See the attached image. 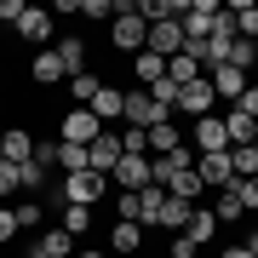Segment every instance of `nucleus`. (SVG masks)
Returning a JSON list of instances; mask_svg holds the SVG:
<instances>
[{
    "instance_id": "nucleus-24",
    "label": "nucleus",
    "mask_w": 258,
    "mask_h": 258,
    "mask_svg": "<svg viewBox=\"0 0 258 258\" xmlns=\"http://www.w3.org/2000/svg\"><path fill=\"white\" fill-rule=\"evenodd\" d=\"M161 207H166V189H161V184L138 189V224H144V230H149V224H161Z\"/></svg>"
},
{
    "instance_id": "nucleus-39",
    "label": "nucleus",
    "mask_w": 258,
    "mask_h": 258,
    "mask_svg": "<svg viewBox=\"0 0 258 258\" xmlns=\"http://www.w3.org/2000/svg\"><path fill=\"white\" fill-rule=\"evenodd\" d=\"M12 235H18V212L0 207V241H12Z\"/></svg>"
},
{
    "instance_id": "nucleus-34",
    "label": "nucleus",
    "mask_w": 258,
    "mask_h": 258,
    "mask_svg": "<svg viewBox=\"0 0 258 258\" xmlns=\"http://www.w3.org/2000/svg\"><path fill=\"white\" fill-rule=\"evenodd\" d=\"M230 109H241L247 120H258V81H247V92H241V98L230 103Z\"/></svg>"
},
{
    "instance_id": "nucleus-31",
    "label": "nucleus",
    "mask_w": 258,
    "mask_h": 258,
    "mask_svg": "<svg viewBox=\"0 0 258 258\" xmlns=\"http://www.w3.org/2000/svg\"><path fill=\"white\" fill-rule=\"evenodd\" d=\"M57 230H69V235H86L92 230V207H63V224Z\"/></svg>"
},
{
    "instance_id": "nucleus-41",
    "label": "nucleus",
    "mask_w": 258,
    "mask_h": 258,
    "mask_svg": "<svg viewBox=\"0 0 258 258\" xmlns=\"http://www.w3.org/2000/svg\"><path fill=\"white\" fill-rule=\"evenodd\" d=\"M224 258H252V252L247 247H224Z\"/></svg>"
},
{
    "instance_id": "nucleus-36",
    "label": "nucleus",
    "mask_w": 258,
    "mask_h": 258,
    "mask_svg": "<svg viewBox=\"0 0 258 258\" xmlns=\"http://www.w3.org/2000/svg\"><path fill=\"white\" fill-rule=\"evenodd\" d=\"M6 195H18V166L0 161V201H6Z\"/></svg>"
},
{
    "instance_id": "nucleus-3",
    "label": "nucleus",
    "mask_w": 258,
    "mask_h": 258,
    "mask_svg": "<svg viewBox=\"0 0 258 258\" xmlns=\"http://www.w3.org/2000/svg\"><path fill=\"white\" fill-rule=\"evenodd\" d=\"M103 138V120L92 115V109H63V126H57V144H86L92 149Z\"/></svg>"
},
{
    "instance_id": "nucleus-26",
    "label": "nucleus",
    "mask_w": 258,
    "mask_h": 258,
    "mask_svg": "<svg viewBox=\"0 0 258 258\" xmlns=\"http://www.w3.org/2000/svg\"><path fill=\"white\" fill-rule=\"evenodd\" d=\"M98 86H103V81H98L92 69H81V75H69V98H75V109H81V103H92V98H98Z\"/></svg>"
},
{
    "instance_id": "nucleus-19",
    "label": "nucleus",
    "mask_w": 258,
    "mask_h": 258,
    "mask_svg": "<svg viewBox=\"0 0 258 258\" xmlns=\"http://www.w3.org/2000/svg\"><path fill=\"white\" fill-rule=\"evenodd\" d=\"M224 132H230V149H247L258 138V120H247L241 109H224Z\"/></svg>"
},
{
    "instance_id": "nucleus-25",
    "label": "nucleus",
    "mask_w": 258,
    "mask_h": 258,
    "mask_svg": "<svg viewBox=\"0 0 258 258\" xmlns=\"http://www.w3.org/2000/svg\"><path fill=\"white\" fill-rule=\"evenodd\" d=\"M132 69H138V86H144V92H149L155 81H166V57H155V52H138Z\"/></svg>"
},
{
    "instance_id": "nucleus-35",
    "label": "nucleus",
    "mask_w": 258,
    "mask_h": 258,
    "mask_svg": "<svg viewBox=\"0 0 258 258\" xmlns=\"http://www.w3.org/2000/svg\"><path fill=\"white\" fill-rule=\"evenodd\" d=\"M12 212H18V230H35L40 224V201H18Z\"/></svg>"
},
{
    "instance_id": "nucleus-18",
    "label": "nucleus",
    "mask_w": 258,
    "mask_h": 258,
    "mask_svg": "<svg viewBox=\"0 0 258 258\" xmlns=\"http://www.w3.org/2000/svg\"><path fill=\"white\" fill-rule=\"evenodd\" d=\"M0 155L18 166V161H29V155H35V138H29L23 126H6V132H0Z\"/></svg>"
},
{
    "instance_id": "nucleus-22",
    "label": "nucleus",
    "mask_w": 258,
    "mask_h": 258,
    "mask_svg": "<svg viewBox=\"0 0 258 258\" xmlns=\"http://www.w3.org/2000/svg\"><path fill=\"white\" fill-rule=\"evenodd\" d=\"M115 161H120V138H115V132H103V138L92 144V172L109 178V172H115Z\"/></svg>"
},
{
    "instance_id": "nucleus-17",
    "label": "nucleus",
    "mask_w": 258,
    "mask_h": 258,
    "mask_svg": "<svg viewBox=\"0 0 258 258\" xmlns=\"http://www.w3.org/2000/svg\"><path fill=\"white\" fill-rule=\"evenodd\" d=\"M144 144H149V155H172V149H184V132H178L172 120H161V126L144 132Z\"/></svg>"
},
{
    "instance_id": "nucleus-14",
    "label": "nucleus",
    "mask_w": 258,
    "mask_h": 258,
    "mask_svg": "<svg viewBox=\"0 0 258 258\" xmlns=\"http://www.w3.org/2000/svg\"><path fill=\"white\" fill-rule=\"evenodd\" d=\"M29 75H35L40 86H57V81H69V69H63V57H57L52 46H40V52H35V63H29Z\"/></svg>"
},
{
    "instance_id": "nucleus-23",
    "label": "nucleus",
    "mask_w": 258,
    "mask_h": 258,
    "mask_svg": "<svg viewBox=\"0 0 258 258\" xmlns=\"http://www.w3.org/2000/svg\"><path fill=\"white\" fill-rule=\"evenodd\" d=\"M230 23H235V40H258V6H252V0H235Z\"/></svg>"
},
{
    "instance_id": "nucleus-12",
    "label": "nucleus",
    "mask_w": 258,
    "mask_h": 258,
    "mask_svg": "<svg viewBox=\"0 0 258 258\" xmlns=\"http://www.w3.org/2000/svg\"><path fill=\"white\" fill-rule=\"evenodd\" d=\"M207 81H212V98H218V103H235L241 92H247V75H241V69H230V63L207 69Z\"/></svg>"
},
{
    "instance_id": "nucleus-6",
    "label": "nucleus",
    "mask_w": 258,
    "mask_h": 258,
    "mask_svg": "<svg viewBox=\"0 0 258 258\" xmlns=\"http://www.w3.org/2000/svg\"><path fill=\"white\" fill-rule=\"evenodd\" d=\"M218 0H189V6H184V18H178V23H184V40H207L212 35V29H218Z\"/></svg>"
},
{
    "instance_id": "nucleus-11",
    "label": "nucleus",
    "mask_w": 258,
    "mask_h": 258,
    "mask_svg": "<svg viewBox=\"0 0 258 258\" xmlns=\"http://www.w3.org/2000/svg\"><path fill=\"white\" fill-rule=\"evenodd\" d=\"M178 109H184L189 120H201V115L218 109V98H212V81H207V75H201V81H189L184 92H178Z\"/></svg>"
},
{
    "instance_id": "nucleus-44",
    "label": "nucleus",
    "mask_w": 258,
    "mask_h": 258,
    "mask_svg": "<svg viewBox=\"0 0 258 258\" xmlns=\"http://www.w3.org/2000/svg\"><path fill=\"white\" fill-rule=\"evenodd\" d=\"M0 161H6V155H0Z\"/></svg>"
},
{
    "instance_id": "nucleus-16",
    "label": "nucleus",
    "mask_w": 258,
    "mask_h": 258,
    "mask_svg": "<svg viewBox=\"0 0 258 258\" xmlns=\"http://www.w3.org/2000/svg\"><path fill=\"white\" fill-rule=\"evenodd\" d=\"M69 252H75V235L69 230H46L35 247H29V258H69Z\"/></svg>"
},
{
    "instance_id": "nucleus-15",
    "label": "nucleus",
    "mask_w": 258,
    "mask_h": 258,
    "mask_svg": "<svg viewBox=\"0 0 258 258\" xmlns=\"http://www.w3.org/2000/svg\"><path fill=\"white\" fill-rule=\"evenodd\" d=\"M178 235H189L195 247H207V241L218 235V218H212V207H189V224H184Z\"/></svg>"
},
{
    "instance_id": "nucleus-42",
    "label": "nucleus",
    "mask_w": 258,
    "mask_h": 258,
    "mask_svg": "<svg viewBox=\"0 0 258 258\" xmlns=\"http://www.w3.org/2000/svg\"><path fill=\"white\" fill-rule=\"evenodd\" d=\"M81 258H109V252H98V247H86V252H81Z\"/></svg>"
},
{
    "instance_id": "nucleus-29",
    "label": "nucleus",
    "mask_w": 258,
    "mask_h": 258,
    "mask_svg": "<svg viewBox=\"0 0 258 258\" xmlns=\"http://www.w3.org/2000/svg\"><path fill=\"white\" fill-rule=\"evenodd\" d=\"M224 63H230V69H241V75H247V69L258 63V40H230V57H224Z\"/></svg>"
},
{
    "instance_id": "nucleus-28",
    "label": "nucleus",
    "mask_w": 258,
    "mask_h": 258,
    "mask_svg": "<svg viewBox=\"0 0 258 258\" xmlns=\"http://www.w3.org/2000/svg\"><path fill=\"white\" fill-rule=\"evenodd\" d=\"M184 224H189V201H172V195H166V207H161V224H155V230H184Z\"/></svg>"
},
{
    "instance_id": "nucleus-27",
    "label": "nucleus",
    "mask_w": 258,
    "mask_h": 258,
    "mask_svg": "<svg viewBox=\"0 0 258 258\" xmlns=\"http://www.w3.org/2000/svg\"><path fill=\"white\" fill-rule=\"evenodd\" d=\"M109 247L115 252H138L144 247V224H115V230H109Z\"/></svg>"
},
{
    "instance_id": "nucleus-9",
    "label": "nucleus",
    "mask_w": 258,
    "mask_h": 258,
    "mask_svg": "<svg viewBox=\"0 0 258 258\" xmlns=\"http://www.w3.org/2000/svg\"><path fill=\"white\" fill-rule=\"evenodd\" d=\"M195 178H201V189H230L235 184L230 149H224V155H195Z\"/></svg>"
},
{
    "instance_id": "nucleus-30",
    "label": "nucleus",
    "mask_w": 258,
    "mask_h": 258,
    "mask_svg": "<svg viewBox=\"0 0 258 258\" xmlns=\"http://www.w3.org/2000/svg\"><path fill=\"white\" fill-rule=\"evenodd\" d=\"M241 212H247V207L235 201V189H218V201H212V218H218V224H235Z\"/></svg>"
},
{
    "instance_id": "nucleus-43",
    "label": "nucleus",
    "mask_w": 258,
    "mask_h": 258,
    "mask_svg": "<svg viewBox=\"0 0 258 258\" xmlns=\"http://www.w3.org/2000/svg\"><path fill=\"white\" fill-rule=\"evenodd\" d=\"M247 252H252V258H258V230H252V241H247Z\"/></svg>"
},
{
    "instance_id": "nucleus-20",
    "label": "nucleus",
    "mask_w": 258,
    "mask_h": 258,
    "mask_svg": "<svg viewBox=\"0 0 258 258\" xmlns=\"http://www.w3.org/2000/svg\"><path fill=\"white\" fill-rule=\"evenodd\" d=\"M52 52L63 57V69H69V75H81V69H86V40H81V35H63V40H52Z\"/></svg>"
},
{
    "instance_id": "nucleus-38",
    "label": "nucleus",
    "mask_w": 258,
    "mask_h": 258,
    "mask_svg": "<svg viewBox=\"0 0 258 258\" xmlns=\"http://www.w3.org/2000/svg\"><path fill=\"white\" fill-rule=\"evenodd\" d=\"M166 252H172V258H195V252H201V247H195L189 235H172V241H166Z\"/></svg>"
},
{
    "instance_id": "nucleus-32",
    "label": "nucleus",
    "mask_w": 258,
    "mask_h": 258,
    "mask_svg": "<svg viewBox=\"0 0 258 258\" xmlns=\"http://www.w3.org/2000/svg\"><path fill=\"white\" fill-rule=\"evenodd\" d=\"M40 184H46V166H40L35 155L18 161V189H40Z\"/></svg>"
},
{
    "instance_id": "nucleus-33",
    "label": "nucleus",
    "mask_w": 258,
    "mask_h": 258,
    "mask_svg": "<svg viewBox=\"0 0 258 258\" xmlns=\"http://www.w3.org/2000/svg\"><path fill=\"white\" fill-rule=\"evenodd\" d=\"M149 98H155V103H161L166 115L178 109V86H172V81H155V86H149Z\"/></svg>"
},
{
    "instance_id": "nucleus-45",
    "label": "nucleus",
    "mask_w": 258,
    "mask_h": 258,
    "mask_svg": "<svg viewBox=\"0 0 258 258\" xmlns=\"http://www.w3.org/2000/svg\"><path fill=\"white\" fill-rule=\"evenodd\" d=\"M252 218H258V212H252Z\"/></svg>"
},
{
    "instance_id": "nucleus-5",
    "label": "nucleus",
    "mask_w": 258,
    "mask_h": 258,
    "mask_svg": "<svg viewBox=\"0 0 258 258\" xmlns=\"http://www.w3.org/2000/svg\"><path fill=\"white\" fill-rule=\"evenodd\" d=\"M144 52H155V57H166V63H172V57L184 52V23H178V18H161V23H149V35H144Z\"/></svg>"
},
{
    "instance_id": "nucleus-1",
    "label": "nucleus",
    "mask_w": 258,
    "mask_h": 258,
    "mask_svg": "<svg viewBox=\"0 0 258 258\" xmlns=\"http://www.w3.org/2000/svg\"><path fill=\"white\" fill-rule=\"evenodd\" d=\"M103 195H109V178L103 172H69V178H57V201L63 207H98Z\"/></svg>"
},
{
    "instance_id": "nucleus-7",
    "label": "nucleus",
    "mask_w": 258,
    "mask_h": 258,
    "mask_svg": "<svg viewBox=\"0 0 258 258\" xmlns=\"http://www.w3.org/2000/svg\"><path fill=\"white\" fill-rule=\"evenodd\" d=\"M109 184H115L120 195L149 189V155H120V161H115V172H109Z\"/></svg>"
},
{
    "instance_id": "nucleus-4",
    "label": "nucleus",
    "mask_w": 258,
    "mask_h": 258,
    "mask_svg": "<svg viewBox=\"0 0 258 258\" xmlns=\"http://www.w3.org/2000/svg\"><path fill=\"white\" fill-rule=\"evenodd\" d=\"M120 120H126V126H138V132H149V126H161V120H172V115H166L161 103L144 92V86H132V92H126V109H120Z\"/></svg>"
},
{
    "instance_id": "nucleus-37",
    "label": "nucleus",
    "mask_w": 258,
    "mask_h": 258,
    "mask_svg": "<svg viewBox=\"0 0 258 258\" xmlns=\"http://www.w3.org/2000/svg\"><path fill=\"white\" fill-rule=\"evenodd\" d=\"M81 12H86V18H115L120 6H115V0H81Z\"/></svg>"
},
{
    "instance_id": "nucleus-40",
    "label": "nucleus",
    "mask_w": 258,
    "mask_h": 258,
    "mask_svg": "<svg viewBox=\"0 0 258 258\" xmlns=\"http://www.w3.org/2000/svg\"><path fill=\"white\" fill-rule=\"evenodd\" d=\"M23 12H29V6H23V0H0V18H6V23H18V18H23Z\"/></svg>"
},
{
    "instance_id": "nucleus-10",
    "label": "nucleus",
    "mask_w": 258,
    "mask_h": 258,
    "mask_svg": "<svg viewBox=\"0 0 258 258\" xmlns=\"http://www.w3.org/2000/svg\"><path fill=\"white\" fill-rule=\"evenodd\" d=\"M18 35H23V40H35V46H52V35H57V18H52L46 6H29L23 18H18Z\"/></svg>"
},
{
    "instance_id": "nucleus-8",
    "label": "nucleus",
    "mask_w": 258,
    "mask_h": 258,
    "mask_svg": "<svg viewBox=\"0 0 258 258\" xmlns=\"http://www.w3.org/2000/svg\"><path fill=\"white\" fill-rule=\"evenodd\" d=\"M195 155H224L230 149V132H224V115H201L195 120Z\"/></svg>"
},
{
    "instance_id": "nucleus-2",
    "label": "nucleus",
    "mask_w": 258,
    "mask_h": 258,
    "mask_svg": "<svg viewBox=\"0 0 258 258\" xmlns=\"http://www.w3.org/2000/svg\"><path fill=\"white\" fill-rule=\"evenodd\" d=\"M144 35H149V23L138 18V6H120V12H115V23H109V46L138 57V52H144Z\"/></svg>"
},
{
    "instance_id": "nucleus-13",
    "label": "nucleus",
    "mask_w": 258,
    "mask_h": 258,
    "mask_svg": "<svg viewBox=\"0 0 258 258\" xmlns=\"http://www.w3.org/2000/svg\"><path fill=\"white\" fill-rule=\"evenodd\" d=\"M52 166H57V178L92 172V149H86V144H52Z\"/></svg>"
},
{
    "instance_id": "nucleus-21",
    "label": "nucleus",
    "mask_w": 258,
    "mask_h": 258,
    "mask_svg": "<svg viewBox=\"0 0 258 258\" xmlns=\"http://www.w3.org/2000/svg\"><path fill=\"white\" fill-rule=\"evenodd\" d=\"M120 109H126V92H120V86H98L92 115H98V120H120Z\"/></svg>"
}]
</instances>
